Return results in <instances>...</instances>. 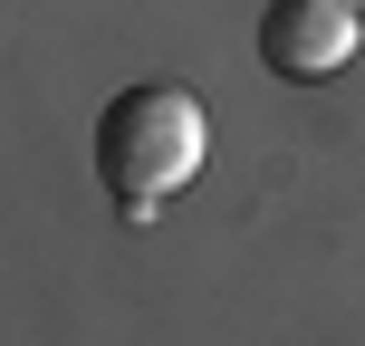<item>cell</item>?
Masks as SVG:
<instances>
[{"instance_id": "obj_1", "label": "cell", "mask_w": 365, "mask_h": 346, "mask_svg": "<svg viewBox=\"0 0 365 346\" xmlns=\"http://www.w3.org/2000/svg\"><path fill=\"white\" fill-rule=\"evenodd\" d=\"M202 145H212V116H202L192 87H164V77L125 87L96 116V183H106V202L125 221H145L202 173Z\"/></svg>"}, {"instance_id": "obj_2", "label": "cell", "mask_w": 365, "mask_h": 346, "mask_svg": "<svg viewBox=\"0 0 365 346\" xmlns=\"http://www.w3.org/2000/svg\"><path fill=\"white\" fill-rule=\"evenodd\" d=\"M365 49V0H269L259 10V58L289 87H317Z\"/></svg>"}]
</instances>
